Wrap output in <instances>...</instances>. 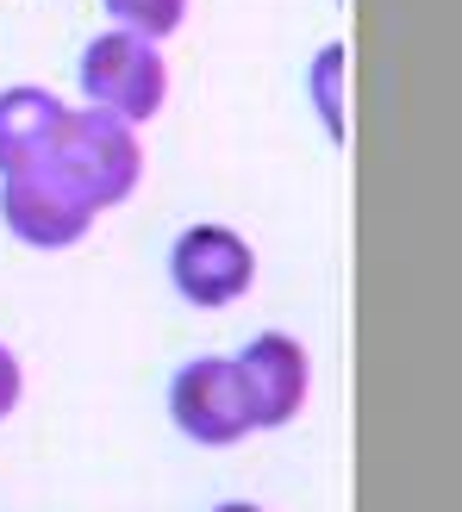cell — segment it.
<instances>
[{"label": "cell", "mask_w": 462, "mask_h": 512, "mask_svg": "<svg viewBox=\"0 0 462 512\" xmlns=\"http://www.w3.org/2000/svg\"><path fill=\"white\" fill-rule=\"evenodd\" d=\"M169 413H175V425H182L194 444H213V450H225V444H238V438L256 431L250 388H244L238 363H225V356H200V363H188L182 375H175Z\"/></svg>", "instance_id": "cell-1"}, {"label": "cell", "mask_w": 462, "mask_h": 512, "mask_svg": "<svg viewBox=\"0 0 462 512\" xmlns=\"http://www.w3.org/2000/svg\"><path fill=\"white\" fill-rule=\"evenodd\" d=\"M82 88L100 113L138 125L163 107V57L138 32H107V38H94L88 57H82Z\"/></svg>", "instance_id": "cell-2"}, {"label": "cell", "mask_w": 462, "mask_h": 512, "mask_svg": "<svg viewBox=\"0 0 462 512\" xmlns=\"http://www.w3.org/2000/svg\"><path fill=\"white\" fill-rule=\"evenodd\" d=\"M169 275L194 306H225V300H238L250 288L256 256H250V244L238 232H225V225H194V232L175 238Z\"/></svg>", "instance_id": "cell-3"}, {"label": "cell", "mask_w": 462, "mask_h": 512, "mask_svg": "<svg viewBox=\"0 0 462 512\" xmlns=\"http://www.w3.org/2000/svg\"><path fill=\"white\" fill-rule=\"evenodd\" d=\"M238 375H244V388H250V406H256V431H275V425H288L300 413V400H306V350L294 338H281V331H263L244 356H238Z\"/></svg>", "instance_id": "cell-4"}, {"label": "cell", "mask_w": 462, "mask_h": 512, "mask_svg": "<svg viewBox=\"0 0 462 512\" xmlns=\"http://www.w3.org/2000/svg\"><path fill=\"white\" fill-rule=\"evenodd\" d=\"M107 7L125 19V25H138L144 38H163L182 25V0H107Z\"/></svg>", "instance_id": "cell-5"}, {"label": "cell", "mask_w": 462, "mask_h": 512, "mask_svg": "<svg viewBox=\"0 0 462 512\" xmlns=\"http://www.w3.org/2000/svg\"><path fill=\"white\" fill-rule=\"evenodd\" d=\"M13 406H19V363H13V350H0V419Z\"/></svg>", "instance_id": "cell-6"}, {"label": "cell", "mask_w": 462, "mask_h": 512, "mask_svg": "<svg viewBox=\"0 0 462 512\" xmlns=\"http://www.w3.org/2000/svg\"><path fill=\"white\" fill-rule=\"evenodd\" d=\"M213 512H263V506H213Z\"/></svg>", "instance_id": "cell-7"}]
</instances>
